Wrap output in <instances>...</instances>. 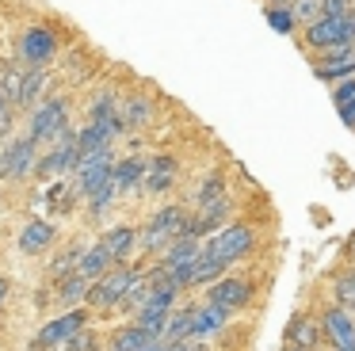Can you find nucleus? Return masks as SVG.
<instances>
[{"mask_svg":"<svg viewBox=\"0 0 355 351\" xmlns=\"http://www.w3.org/2000/svg\"><path fill=\"white\" fill-rule=\"evenodd\" d=\"M19 84H24V69H4L0 73V96L8 99V107L19 103Z\"/></svg>","mask_w":355,"mask_h":351,"instance_id":"28","label":"nucleus"},{"mask_svg":"<svg viewBox=\"0 0 355 351\" xmlns=\"http://www.w3.org/2000/svg\"><path fill=\"white\" fill-rule=\"evenodd\" d=\"M252 248H256V233H252V229H248V225H225V229H218V233L202 244V256L214 259V264H222V267H230V264H237L241 256H248Z\"/></svg>","mask_w":355,"mask_h":351,"instance_id":"3","label":"nucleus"},{"mask_svg":"<svg viewBox=\"0 0 355 351\" xmlns=\"http://www.w3.org/2000/svg\"><path fill=\"white\" fill-rule=\"evenodd\" d=\"M62 130H69V111H65V99H46L31 111V122H27V137L35 145L39 142H54Z\"/></svg>","mask_w":355,"mask_h":351,"instance_id":"5","label":"nucleus"},{"mask_svg":"<svg viewBox=\"0 0 355 351\" xmlns=\"http://www.w3.org/2000/svg\"><path fill=\"white\" fill-rule=\"evenodd\" d=\"M347 252H352V259H355V233H352V241H347Z\"/></svg>","mask_w":355,"mask_h":351,"instance_id":"39","label":"nucleus"},{"mask_svg":"<svg viewBox=\"0 0 355 351\" xmlns=\"http://www.w3.org/2000/svg\"><path fill=\"white\" fill-rule=\"evenodd\" d=\"M263 15H268V23L279 31V35H291V31L298 27V23H294V15H291V8H275V4H271Z\"/></svg>","mask_w":355,"mask_h":351,"instance_id":"29","label":"nucleus"},{"mask_svg":"<svg viewBox=\"0 0 355 351\" xmlns=\"http://www.w3.org/2000/svg\"><path fill=\"white\" fill-rule=\"evenodd\" d=\"M80 328H88V309L62 313L58 320H50V325L39 328V336L31 340V351H50V348H58V343H69Z\"/></svg>","mask_w":355,"mask_h":351,"instance_id":"6","label":"nucleus"},{"mask_svg":"<svg viewBox=\"0 0 355 351\" xmlns=\"http://www.w3.org/2000/svg\"><path fill=\"white\" fill-rule=\"evenodd\" d=\"M222 271H225L222 264H214V259L199 256L191 267H187V282H184V286H210V282L222 279Z\"/></svg>","mask_w":355,"mask_h":351,"instance_id":"25","label":"nucleus"},{"mask_svg":"<svg viewBox=\"0 0 355 351\" xmlns=\"http://www.w3.org/2000/svg\"><path fill=\"white\" fill-rule=\"evenodd\" d=\"M123 119L130 122V126H141V122L149 119V103H146V99H130L126 111H123Z\"/></svg>","mask_w":355,"mask_h":351,"instance_id":"31","label":"nucleus"},{"mask_svg":"<svg viewBox=\"0 0 355 351\" xmlns=\"http://www.w3.org/2000/svg\"><path fill=\"white\" fill-rule=\"evenodd\" d=\"M146 271H138V267H126V264H119V267H111L103 279H96L92 286H88V298L85 302L92 305V309H119V302L126 298V290L134 286V282L141 279Z\"/></svg>","mask_w":355,"mask_h":351,"instance_id":"2","label":"nucleus"},{"mask_svg":"<svg viewBox=\"0 0 355 351\" xmlns=\"http://www.w3.org/2000/svg\"><path fill=\"white\" fill-rule=\"evenodd\" d=\"M54 50H58V38H54L50 27H31L24 38H19V53H24V61H31V69L46 65V61L54 58Z\"/></svg>","mask_w":355,"mask_h":351,"instance_id":"12","label":"nucleus"},{"mask_svg":"<svg viewBox=\"0 0 355 351\" xmlns=\"http://www.w3.org/2000/svg\"><path fill=\"white\" fill-rule=\"evenodd\" d=\"M111 256H107V248L103 244H92V248H85L80 252V264H77V275L80 279H88V282H96V279H103V275L111 271Z\"/></svg>","mask_w":355,"mask_h":351,"instance_id":"21","label":"nucleus"},{"mask_svg":"<svg viewBox=\"0 0 355 351\" xmlns=\"http://www.w3.org/2000/svg\"><path fill=\"white\" fill-rule=\"evenodd\" d=\"M286 351H294V348H286Z\"/></svg>","mask_w":355,"mask_h":351,"instance_id":"40","label":"nucleus"},{"mask_svg":"<svg viewBox=\"0 0 355 351\" xmlns=\"http://www.w3.org/2000/svg\"><path fill=\"white\" fill-rule=\"evenodd\" d=\"M12 130V107H8V99L0 96V134H8Z\"/></svg>","mask_w":355,"mask_h":351,"instance_id":"36","label":"nucleus"},{"mask_svg":"<svg viewBox=\"0 0 355 351\" xmlns=\"http://www.w3.org/2000/svg\"><path fill=\"white\" fill-rule=\"evenodd\" d=\"M336 305L355 317V267H347V271L336 275Z\"/></svg>","mask_w":355,"mask_h":351,"instance_id":"26","label":"nucleus"},{"mask_svg":"<svg viewBox=\"0 0 355 351\" xmlns=\"http://www.w3.org/2000/svg\"><path fill=\"white\" fill-rule=\"evenodd\" d=\"M111 168H115V153H111V149H103V153H96V157L80 160V164L73 168V172H77V191H80V195L100 191L103 183H111Z\"/></svg>","mask_w":355,"mask_h":351,"instance_id":"11","label":"nucleus"},{"mask_svg":"<svg viewBox=\"0 0 355 351\" xmlns=\"http://www.w3.org/2000/svg\"><path fill=\"white\" fill-rule=\"evenodd\" d=\"M199 256H202V241H195V237H176V241L164 248V256L157 267H164V271H187Z\"/></svg>","mask_w":355,"mask_h":351,"instance_id":"14","label":"nucleus"},{"mask_svg":"<svg viewBox=\"0 0 355 351\" xmlns=\"http://www.w3.org/2000/svg\"><path fill=\"white\" fill-rule=\"evenodd\" d=\"M111 149V134L103 126H96V122H88V126L77 130V164L88 157H96V153Z\"/></svg>","mask_w":355,"mask_h":351,"instance_id":"20","label":"nucleus"},{"mask_svg":"<svg viewBox=\"0 0 355 351\" xmlns=\"http://www.w3.org/2000/svg\"><path fill=\"white\" fill-rule=\"evenodd\" d=\"M88 286H92V282L80 279V275L73 271V275H65V279L58 282V294H62V302L77 305V302H85V298H88Z\"/></svg>","mask_w":355,"mask_h":351,"instance_id":"27","label":"nucleus"},{"mask_svg":"<svg viewBox=\"0 0 355 351\" xmlns=\"http://www.w3.org/2000/svg\"><path fill=\"white\" fill-rule=\"evenodd\" d=\"M69 168H77V134H73V126L54 137V149L46 157L35 160L39 176H58V172H69Z\"/></svg>","mask_w":355,"mask_h":351,"instance_id":"10","label":"nucleus"},{"mask_svg":"<svg viewBox=\"0 0 355 351\" xmlns=\"http://www.w3.org/2000/svg\"><path fill=\"white\" fill-rule=\"evenodd\" d=\"M248 298H252V282L248 279H218L207 286V305H218L222 313H237L248 305Z\"/></svg>","mask_w":355,"mask_h":351,"instance_id":"8","label":"nucleus"},{"mask_svg":"<svg viewBox=\"0 0 355 351\" xmlns=\"http://www.w3.org/2000/svg\"><path fill=\"white\" fill-rule=\"evenodd\" d=\"M111 198H115V187H111V183H103L100 191H92V195H88V206H92V214H100L103 206L111 203Z\"/></svg>","mask_w":355,"mask_h":351,"instance_id":"34","label":"nucleus"},{"mask_svg":"<svg viewBox=\"0 0 355 351\" xmlns=\"http://www.w3.org/2000/svg\"><path fill=\"white\" fill-rule=\"evenodd\" d=\"M321 340H329L332 351H355V317L340 305H329L321 313Z\"/></svg>","mask_w":355,"mask_h":351,"instance_id":"9","label":"nucleus"},{"mask_svg":"<svg viewBox=\"0 0 355 351\" xmlns=\"http://www.w3.org/2000/svg\"><path fill=\"white\" fill-rule=\"evenodd\" d=\"M317 343H321V325H317L309 313H298V317L291 320V328H286V348H294V351H313Z\"/></svg>","mask_w":355,"mask_h":351,"instance_id":"16","label":"nucleus"},{"mask_svg":"<svg viewBox=\"0 0 355 351\" xmlns=\"http://www.w3.org/2000/svg\"><path fill=\"white\" fill-rule=\"evenodd\" d=\"M8 290H12V286H8V279L0 275V305H4V298H8Z\"/></svg>","mask_w":355,"mask_h":351,"instance_id":"38","label":"nucleus"},{"mask_svg":"<svg viewBox=\"0 0 355 351\" xmlns=\"http://www.w3.org/2000/svg\"><path fill=\"white\" fill-rule=\"evenodd\" d=\"M225 320H230V313H222L218 305H207V302L191 305V340L199 343V340H207V336L222 332Z\"/></svg>","mask_w":355,"mask_h":351,"instance_id":"15","label":"nucleus"},{"mask_svg":"<svg viewBox=\"0 0 355 351\" xmlns=\"http://www.w3.org/2000/svg\"><path fill=\"white\" fill-rule=\"evenodd\" d=\"M141 180H146V157H123V160H115V168H111V187H115V195L141 187Z\"/></svg>","mask_w":355,"mask_h":351,"instance_id":"17","label":"nucleus"},{"mask_svg":"<svg viewBox=\"0 0 355 351\" xmlns=\"http://www.w3.org/2000/svg\"><path fill=\"white\" fill-rule=\"evenodd\" d=\"M153 340H157V336H149L146 328L126 325V328H119V332L111 336V351H146Z\"/></svg>","mask_w":355,"mask_h":351,"instance_id":"24","label":"nucleus"},{"mask_svg":"<svg viewBox=\"0 0 355 351\" xmlns=\"http://www.w3.org/2000/svg\"><path fill=\"white\" fill-rule=\"evenodd\" d=\"M340 119H344V126H352L355 130V99L347 107H340Z\"/></svg>","mask_w":355,"mask_h":351,"instance_id":"37","label":"nucleus"},{"mask_svg":"<svg viewBox=\"0 0 355 351\" xmlns=\"http://www.w3.org/2000/svg\"><path fill=\"white\" fill-rule=\"evenodd\" d=\"M50 241H54V225H50V221H31V225L19 233V252H24V256H39V252L50 248Z\"/></svg>","mask_w":355,"mask_h":351,"instance_id":"22","label":"nucleus"},{"mask_svg":"<svg viewBox=\"0 0 355 351\" xmlns=\"http://www.w3.org/2000/svg\"><path fill=\"white\" fill-rule=\"evenodd\" d=\"M35 160H39V145L27 134L12 137V142L4 145V153H0V180H24L35 168Z\"/></svg>","mask_w":355,"mask_h":351,"instance_id":"7","label":"nucleus"},{"mask_svg":"<svg viewBox=\"0 0 355 351\" xmlns=\"http://www.w3.org/2000/svg\"><path fill=\"white\" fill-rule=\"evenodd\" d=\"M355 99V76L352 80H344V84H336V88H332V103H336V111L340 107H347Z\"/></svg>","mask_w":355,"mask_h":351,"instance_id":"33","label":"nucleus"},{"mask_svg":"<svg viewBox=\"0 0 355 351\" xmlns=\"http://www.w3.org/2000/svg\"><path fill=\"white\" fill-rule=\"evenodd\" d=\"M100 244L107 248L111 264H126V259L138 252V233H134L130 225H115V229H107V233H103Z\"/></svg>","mask_w":355,"mask_h":351,"instance_id":"18","label":"nucleus"},{"mask_svg":"<svg viewBox=\"0 0 355 351\" xmlns=\"http://www.w3.org/2000/svg\"><path fill=\"white\" fill-rule=\"evenodd\" d=\"M306 46L309 50H336V46H355V12L344 15H317L306 23Z\"/></svg>","mask_w":355,"mask_h":351,"instance_id":"1","label":"nucleus"},{"mask_svg":"<svg viewBox=\"0 0 355 351\" xmlns=\"http://www.w3.org/2000/svg\"><path fill=\"white\" fill-rule=\"evenodd\" d=\"M184 206H164V210H157L153 218H149V225L138 233V248L141 252H164L176 237H184Z\"/></svg>","mask_w":355,"mask_h":351,"instance_id":"4","label":"nucleus"},{"mask_svg":"<svg viewBox=\"0 0 355 351\" xmlns=\"http://www.w3.org/2000/svg\"><path fill=\"white\" fill-rule=\"evenodd\" d=\"M344 12H352L347 0H321V8H317V15H344Z\"/></svg>","mask_w":355,"mask_h":351,"instance_id":"35","label":"nucleus"},{"mask_svg":"<svg viewBox=\"0 0 355 351\" xmlns=\"http://www.w3.org/2000/svg\"><path fill=\"white\" fill-rule=\"evenodd\" d=\"M218 198H225L222 176H210V180L202 183V191H199V206H210V203H218Z\"/></svg>","mask_w":355,"mask_h":351,"instance_id":"30","label":"nucleus"},{"mask_svg":"<svg viewBox=\"0 0 355 351\" xmlns=\"http://www.w3.org/2000/svg\"><path fill=\"white\" fill-rule=\"evenodd\" d=\"M313 73L321 80H340V76L355 73V46H336V50H324L313 61Z\"/></svg>","mask_w":355,"mask_h":351,"instance_id":"13","label":"nucleus"},{"mask_svg":"<svg viewBox=\"0 0 355 351\" xmlns=\"http://www.w3.org/2000/svg\"><path fill=\"white\" fill-rule=\"evenodd\" d=\"M172 180H176V160L172 157H149L146 160V180H141V187L149 195H164L172 187Z\"/></svg>","mask_w":355,"mask_h":351,"instance_id":"19","label":"nucleus"},{"mask_svg":"<svg viewBox=\"0 0 355 351\" xmlns=\"http://www.w3.org/2000/svg\"><path fill=\"white\" fill-rule=\"evenodd\" d=\"M46 65H35L24 73V84H19V103L16 107H39L42 99V88H46Z\"/></svg>","mask_w":355,"mask_h":351,"instance_id":"23","label":"nucleus"},{"mask_svg":"<svg viewBox=\"0 0 355 351\" xmlns=\"http://www.w3.org/2000/svg\"><path fill=\"white\" fill-rule=\"evenodd\" d=\"M96 348H100V340H96V336L88 332V328H80V332L73 336L69 343H65V351H96Z\"/></svg>","mask_w":355,"mask_h":351,"instance_id":"32","label":"nucleus"}]
</instances>
